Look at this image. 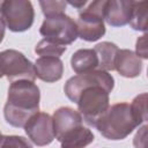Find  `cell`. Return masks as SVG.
<instances>
[{
    "instance_id": "6da1fadb",
    "label": "cell",
    "mask_w": 148,
    "mask_h": 148,
    "mask_svg": "<svg viewBox=\"0 0 148 148\" xmlns=\"http://www.w3.org/2000/svg\"><path fill=\"white\" fill-rule=\"evenodd\" d=\"M39 88L34 81L12 82L3 108L6 121L14 127H24L28 120L39 111Z\"/></svg>"
},
{
    "instance_id": "7a4b0ae2",
    "label": "cell",
    "mask_w": 148,
    "mask_h": 148,
    "mask_svg": "<svg viewBox=\"0 0 148 148\" xmlns=\"http://www.w3.org/2000/svg\"><path fill=\"white\" fill-rule=\"evenodd\" d=\"M138 126L130 104L125 102L109 106L94 125V127L109 140H123Z\"/></svg>"
},
{
    "instance_id": "3957f363",
    "label": "cell",
    "mask_w": 148,
    "mask_h": 148,
    "mask_svg": "<svg viewBox=\"0 0 148 148\" xmlns=\"http://www.w3.org/2000/svg\"><path fill=\"white\" fill-rule=\"evenodd\" d=\"M106 0L88 2L79 10V18L75 22L77 36L86 42H96L105 34L104 8Z\"/></svg>"
},
{
    "instance_id": "277c9868",
    "label": "cell",
    "mask_w": 148,
    "mask_h": 148,
    "mask_svg": "<svg viewBox=\"0 0 148 148\" xmlns=\"http://www.w3.org/2000/svg\"><path fill=\"white\" fill-rule=\"evenodd\" d=\"M109 91L102 86H91L81 91L76 99L77 110L82 119L90 126L106 111L109 105Z\"/></svg>"
},
{
    "instance_id": "5b68a950",
    "label": "cell",
    "mask_w": 148,
    "mask_h": 148,
    "mask_svg": "<svg viewBox=\"0 0 148 148\" xmlns=\"http://www.w3.org/2000/svg\"><path fill=\"white\" fill-rule=\"evenodd\" d=\"M0 16L13 32H23L34 23L35 10L28 0H6L0 5Z\"/></svg>"
},
{
    "instance_id": "8992f818",
    "label": "cell",
    "mask_w": 148,
    "mask_h": 148,
    "mask_svg": "<svg viewBox=\"0 0 148 148\" xmlns=\"http://www.w3.org/2000/svg\"><path fill=\"white\" fill-rule=\"evenodd\" d=\"M6 76L12 83L20 80L35 81L34 64L17 50H5L0 52V77Z\"/></svg>"
},
{
    "instance_id": "52a82bcc",
    "label": "cell",
    "mask_w": 148,
    "mask_h": 148,
    "mask_svg": "<svg viewBox=\"0 0 148 148\" xmlns=\"http://www.w3.org/2000/svg\"><path fill=\"white\" fill-rule=\"evenodd\" d=\"M39 32L45 39L62 46L74 43L77 38L76 23L71 16L66 14L45 17L40 25Z\"/></svg>"
},
{
    "instance_id": "ba28073f",
    "label": "cell",
    "mask_w": 148,
    "mask_h": 148,
    "mask_svg": "<svg viewBox=\"0 0 148 148\" xmlns=\"http://www.w3.org/2000/svg\"><path fill=\"white\" fill-rule=\"evenodd\" d=\"M96 84L104 87L109 92H111L114 87V79L108 72L95 69L88 73L77 74L68 79L67 82L65 83L64 91L72 102L76 103V99L83 89L91 86H96Z\"/></svg>"
},
{
    "instance_id": "9c48e42d",
    "label": "cell",
    "mask_w": 148,
    "mask_h": 148,
    "mask_svg": "<svg viewBox=\"0 0 148 148\" xmlns=\"http://www.w3.org/2000/svg\"><path fill=\"white\" fill-rule=\"evenodd\" d=\"M23 128L30 141L39 147L50 145L56 139L52 117L46 112L35 113Z\"/></svg>"
},
{
    "instance_id": "30bf717a",
    "label": "cell",
    "mask_w": 148,
    "mask_h": 148,
    "mask_svg": "<svg viewBox=\"0 0 148 148\" xmlns=\"http://www.w3.org/2000/svg\"><path fill=\"white\" fill-rule=\"evenodd\" d=\"M53 121V131L54 136L58 141L71 130L81 126L83 119L79 111L69 108V106H61L57 109L52 116Z\"/></svg>"
},
{
    "instance_id": "8fae6325",
    "label": "cell",
    "mask_w": 148,
    "mask_h": 148,
    "mask_svg": "<svg viewBox=\"0 0 148 148\" xmlns=\"http://www.w3.org/2000/svg\"><path fill=\"white\" fill-rule=\"evenodd\" d=\"M133 2L131 0H106L104 20L111 27H123L130 21Z\"/></svg>"
},
{
    "instance_id": "7c38bea8",
    "label": "cell",
    "mask_w": 148,
    "mask_h": 148,
    "mask_svg": "<svg viewBox=\"0 0 148 148\" xmlns=\"http://www.w3.org/2000/svg\"><path fill=\"white\" fill-rule=\"evenodd\" d=\"M34 67L36 77L44 82L52 83L59 81L62 77L64 64L60 60V58L40 57L35 61Z\"/></svg>"
},
{
    "instance_id": "4fadbf2b",
    "label": "cell",
    "mask_w": 148,
    "mask_h": 148,
    "mask_svg": "<svg viewBox=\"0 0 148 148\" xmlns=\"http://www.w3.org/2000/svg\"><path fill=\"white\" fill-rule=\"evenodd\" d=\"M114 69L124 77H136L142 71V61L131 50H118L114 59Z\"/></svg>"
},
{
    "instance_id": "5bb4252c",
    "label": "cell",
    "mask_w": 148,
    "mask_h": 148,
    "mask_svg": "<svg viewBox=\"0 0 148 148\" xmlns=\"http://www.w3.org/2000/svg\"><path fill=\"white\" fill-rule=\"evenodd\" d=\"M94 139L95 136L92 132L81 125L67 132L59 142L61 148H86L94 141Z\"/></svg>"
},
{
    "instance_id": "9a60e30c",
    "label": "cell",
    "mask_w": 148,
    "mask_h": 148,
    "mask_svg": "<svg viewBox=\"0 0 148 148\" xmlns=\"http://www.w3.org/2000/svg\"><path fill=\"white\" fill-rule=\"evenodd\" d=\"M72 69L76 74L88 73L98 67V59L94 49H80L71 58Z\"/></svg>"
},
{
    "instance_id": "2e32d148",
    "label": "cell",
    "mask_w": 148,
    "mask_h": 148,
    "mask_svg": "<svg viewBox=\"0 0 148 148\" xmlns=\"http://www.w3.org/2000/svg\"><path fill=\"white\" fill-rule=\"evenodd\" d=\"M118 46L111 42H102L98 43L94 51L98 59V67L97 69L109 72L114 69V59L118 52Z\"/></svg>"
},
{
    "instance_id": "e0dca14e",
    "label": "cell",
    "mask_w": 148,
    "mask_h": 148,
    "mask_svg": "<svg viewBox=\"0 0 148 148\" xmlns=\"http://www.w3.org/2000/svg\"><path fill=\"white\" fill-rule=\"evenodd\" d=\"M147 1H134L128 24L134 30L147 31Z\"/></svg>"
},
{
    "instance_id": "ac0fdd59",
    "label": "cell",
    "mask_w": 148,
    "mask_h": 148,
    "mask_svg": "<svg viewBox=\"0 0 148 148\" xmlns=\"http://www.w3.org/2000/svg\"><path fill=\"white\" fill-rule=\"evenodd\" d=\"M66 51V46L51 42L49 39L43 38L35 46V52L40 57H53L60 58V56Z\"/></svg>"
},
{
    "instance_id": "d6986e66",
    "label": "cell",
    "mask_w": 148,
    "mask_h": 148,
    "mask_svg": "<svg viewBox=\"0 0 148 148\" xmlns=\"http://www.w3.org/2000/svg\"><path fill=\"white\" fill-rule=\"evenodd\" d=\"M133 117L135 118L138 125L147 121V94L142 92L138 95L130 104Z\"/></svg>"
},
{
    "instance_id": "ffe728a7",
    "label": "cell",
    "mask_w": 148,
    "mask_h": 148,
    "mask_svg": "<svg viewBox=\"0 0 148 148\" xmlns=\"http://www.w3.org/2000/svg\"><path fill=\"white\" fill-rule=\"evenodd\" d=\"M39 6H40L42 12L45 15V17H50V16L65 14L67 3H66V1L46 0V1H39Z\"/></svg>"
},
{
    "instance_id": "44dd1931",
    "label": "cell",
    "mask_w": 148,
    "mask_h": 148,
    "mask_svg": "<svg viewBox=\"0 0 148 148\" xmlns=\"http://www.w3.org/2000/svg\"><path fill=\"white\" fill-rule=\"evenodd\" d=\"M0 148H32V146L20 135H0Z\"/></svg>"
},
{
    "instance_id": "7402d4cb",
    "label": "cell",
    "mask_w": 148,
    "mask_h": 148,
    "mask_svg": "<svg viewBox=\"0 0 148 148\" xmlns=\"http://www.w3.org/2000/svg\"><path fill=\"white\" fill-rule=\"evenodd\" d=\"M135 54L141 59H147L148 58V47H147V35L145 34L143 36L139 37L136 40V45H135Z\"/></svg>"
},
{
    "instance_id": "603a6c76",
    "label": "cell",
    "mask_w": 148,
    "mask_h": 148,
    "mask_svg": "<svg viewBox=\"0 0 148 148\" xmlns=\"http://www.w3.org/2000/svg\"><path fill=\"white\" fill-rule=\"evenodd\" d=\"M147 125H143L134 136L133 143L135 148H147Z\"/></svg>"
},
{
    "instance_id": "cb8c5ba5",
    "label": "cell",
    "mask_w": 148,
    "mask_h": 148,
    "mask_svg": "<svg viewBox=\"0 0 148 148\" xmlns=\"http://www.w3.org/2000/svg\"><path fill=\"white\" fill-rule=\"evenodd\" d=\"M66 3L67 5H71V6H73L74 8H76V9H79V10H81L88 2L87 1H83V0H81V1H66Z\"/></svg>"
},
{
    "instance_id": "d4e9b609",
    "label": "cell",
    "mask_w": 148,
    "mask_h": 148,
    "mask_svg": "<svg viewBox=\"0 0 148 148\" xmlns=\"http://www.w3.org/2000/svg\"><path fill=\"white\" fill-rule=\"evenodd\" d=\"M5 29H6V25H5V23H3L2 18H1V16H0V43H1L2 39H3V36H5Z\"/></svg>"
},
{
    "instance_id": "484cf974",
    "label": "cell",
    "mask_w": 148,
    "mask_h": 148,
    "mask_svg": "<svg viewBox=\"0 0 148 148\" xmlns=\"http://www.w3.org/2000/svg\"><path fill=\"white\" fill-rule=\"evenodd\" d=\"M0 5H1V2H0Z\"/></svg>"
},
{
    "instance_id": "4316f807",
    "label": "cell",
    "mask_w": 148,
    "mask_h": 148,
    "mask_svg": "<svg viewBox=\"0 0 148 148\" xmlns=\"http://www.w3.org/2000/svg\"><path fill=\"white\" fill-rule=\"evenodd\" d=\"M0 135H1V133H0Z\"/></svg>"
}]
</instances>
